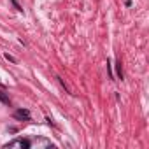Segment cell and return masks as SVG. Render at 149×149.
Instances as JSON below:
<instances>
[{
	"instance_id": "6da1fadb",
	"label": "cell",
	"mask_w": 149,
	"mask_h": 149,
	"mask_svg": "<svg viewBox=\"0 0 149 149\" xmlns=\"http://www.w3.org/2000/svg\"><path fill=\"white\" fill-rule=\"evenodd\" d=\"M4 147H6V149H9V147H21V149H28V147H30V140H26V139H16V140H13V142L6 144Z\"/></svg>"
},
{
	"instance_id": "7a4b0ae2",
	"label": "cell",
	"mask_w": 149,
	"mask_h": 149,
	"mask_svg": "<svg viewBox=\"0 0 149 149\" xmlns=\"http://www.w3.org/2000/svg\"><path fill=\"white\" fill-rule=\"evenodd\" d=\"M14 118H16V119H21V121H23V119L28 121V119H30V111H26V109H19V111L14 112Z\"/></svg>"
},
{
	"instance_id": "3957f363",
	"label": "cell",
	"mask_w": 149,
	"mask_h": 149,
	"mask_svg": "<svg viewBox=\"0 0 149 149\" xmlns=\"http://www.w3.org/2000/svg\"><path fill=\"white\" fill-rule=\"evenodd\" d=\"M6 60H9V61H13V63H16V61H18V60H16L13 54H9V53H6Z\"/></svg>"
},
{
	"instance_id": "277c9868",
	"label": "cell",
	"mask_w": 149,
	"mask_h": 149,
	"mask_svg": "<svg viewBox=\"0 0 149 149\" xmlns=\"http://www.w3.org/2000/svg\"><path fill=\"white\" fill-rule=\"evenodd\" d=\"M118 76H119V79H123V70H121V61H118Z\"/></svg>"
},
{
	"instance_id": "5b68a950",
	"label": "cell",
	"mask_w": 149,
	"mask_h": 149,
	"mask_svg": "<svg viewBox=\"0 0 149 149\" xmlns=\"http://www.w3.org/2000/svg\"><path fill=\"white\" fill-rule=\"evenodd\" d=\"M0 100H2L4 104H9V98H7V97H4L2 93H0Z\"/></svg>"
}]
</instances>
